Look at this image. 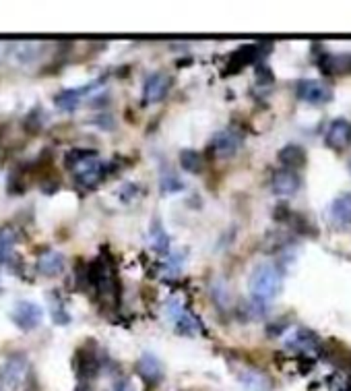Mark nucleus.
<instances>
[{"instance_id":"obj_1","label":"nucleus","mask_w":351,"mask_h":391,"mask_svg":"<svg viewBox=\"0 0 351 391\" xmlns=\"http://www.w3.org/2000/svg\"><path fill=\"white\" fill-rule=\"evenodd\" d=\"M67 168L72 172L79 188H93L104 180L110 164L98 160V151L93 149H72L67 153Z\"/></svg>"},{"instance_id":"obj_12","label":"nucleus","mask_w":351,"mask_h":391,"mask_svg":"<svg viewBox=\"0 0 351 391\" xmlns=\"http://www.w3.org/2000/svg\"><path fill=\"white\" fill-rule=\"evenodd\" d=\"M74 368H77V375L81 379H91L98 375L100 371V358H98V352H89L87 348L79 350L77 352V358H74Z\"/></svg>"},{"instance_id":"obj_18","label":"nucleus","mask_w":351,"mask_h":391,"mask_svg":"<svg viewBox=\"0 0 351 391\" xmlns=\"http://www.w3.org/2000/svg\"><path fill=\"white\" fill-rule=\"evenodd\" d=\"M240 383L244 385L248 391H271L273 383L267 375L258 373V371H252V368H246L238 375Z\"/></svg>"},{"instance_id":"obj_21","label":"nucleus","mask_w":351,"mask_h":391,"mask_svg":"<svg viewBox=\"0 0 351 391\" xmlns=\"http://www.w3.org/2000/svg\"><path fill=\"white\" fill-rule=\"evenodd\" d=\"M180 166L184 172H190V174H199L201 168H203V158L201 153L192 151V149H184L180 153Z\"/></svg>"},{"instance_id":"obj_11","label":"nucleus","mask_w":351,"mask_h":391,"mask_svg":"<svg viewBox=\"0 0 351 391\" xmlns=\"http://www.w3.org/2000/svg\"><path fill=\"white\" fill-rule=\"evenodd\" d=\"M285 344H287L289 348H293V350L314 352L316 348H318V338H316L310 329H306V327H298V329H293V331L287 335Z\"/></svg>"},{"instance_id":"obj_7","label":"nucleus","mask_w":351,"mask_h":391,"mask_svg":"<svg viewBox=\"0 0 351 391\" xmlns=\"http://www.w3.org/2000/svg\"><path fill=\"white\" fill-rule=\"evenodd\" d=\"M242 135L236 131V129H223V131H219L215 137H213V141H211V149L215 151V155H219V158H230V155H234L240 147H242Z\"/></svg>"},{"instance_id":"obj_23","label":"nucleus","mask_w":351,"mask_h":391,"mask_svg":"<svg viewBox=\"0 0 351 391\" xmlns=\"http://www.w3.org/2000/svg\"><path fill=\"white\" fill-rule=\"evenodd\" d=\"M39 44H29V41H25V44H19L17 48H15V54H17V60H21V63H29V60H34L35 54L39 52Z\"/></svg>"},{"instance_id":"obj_10","label":"nucleus","mask_w":351,"mask_h":391,"mask_svg":"<svg viewBox=\"0 0 351 391\" xmlns=\"http://www.w3.org/2000/svg\"><path fill=\"white\" fill-rule=\"evenodd\" d=\"M271 186H273V193L275 195H279V197H291L300 188V177H298V172H291V170H279V172L273 174Z\"/></svg>"},{"instance_id":"obj_20","label":"nucleus","mask_w":351,"mask_h":391,"mask_svg":"<svg viewBox=\"0 0 351 391\" xmlns=\"http://www.w3.org/2000/svg\"><path fill=\"white\" fill-rule=\"evenodd\" d=\"M15 243H17V232L13 226L0 228V263H6L11 259V250Z\"/></svg>"},{"instance_id":"obj_9","label":"nucleus","mask_w":351,"mask_h":391,"mask_svg":"<svg viewBox=\"0 0 351 391\" xmlns=\"http://www.w3.org/2000/svg\"><path fill=\"white\" fill-rule=\"evenodd\" d=\"M324 143L333 149H345L351 143V122L345 118H337L329 124Z\"/></svg>"},{"instance_id":"obj_2","label":"nucleus","mask_w":351,"mask_h":391,"mask_svg":"<svg viewBox=\"0 0 351 391\" xmlns=\"http://www.w3.org/2000/svg\"><path fill=\"white\" fill-rule=\"evenodd\" d=\"M283 286V278L281 271L273 265V263H260L254 267L252 276H250V294L256 302H269L273 300L281 292Z\"/></svg>"},{"instance_id":"obj_24","label":"nucleus","mask_w":351,"mask_h":391,"mask_svg":"<svg viewBox=\"0 0 351 391\" xmlns=\"http://www.w3.org/2000/svg\"><path fill=\"white\" fill-rule=\"evenodd\" d=\"M50 315H52V321L58 323V325H69L70 323L69 311L65 309L62 300H54V302L50 305Z\"/></svg>"},{"instance_id":"obj_15","label":"nucleus","mask_w":351,"mask_h":391,"mask_svg":"<svg viewBox=\"0 0 351 391\" xmlns=\"http://www.w3.org/2000/svg\"><path fill=\"white\" fill-rule=\"evenodd\" d=\"M98 85H100V83H91V85H87V87H77V89H65V91H60V94L54 98V104L60 108V110H74V108L79 106V102H81L87 94H91Z\"/></svg>"},{"instance_id":"obj_26","label":"nucleus","mask_w":351,"mask_h":391,"mask_svg":"<svg viewBox=\"0 0 351 391\" xmlns=\"http://www.w3.org/2000/svg\"><path fill=\"white\" fill-rule=\"evenodd\" d=\"M350 168H351V164H350Z\"/></svg>"},{"instance_id":"obj_4","label":"nucleus","mask_w":351,"mask_h":391,"mask_svg":"<svg viewBox=\"0 0 351 391\" xmlns=\"http://www.w3.org/2000/svg\"><path fill=\"white\" fill-rule=\"evenodd\" d=\"M11 319L13 323L23 329V331H32L35 327L41 325L44 321V309L37 305V302H32V300H19L11 313Z\"/></svg>"},{"instance_id":"obj_5","label":"nucleus","mask_w":351,"mask_h":391,"mask_svg":"<svg viewBox=\"0 0 351 391\" xmlns=\"http://www.w3.org/2000/svg\"><path fill=\"white\" fill-rule=\"evenodd\" d=\"M27 375V358L23 354L8 356L0 366V379L8 390H19Z\"/></svg>"},{"instance_id":"obj_25","label":"nucleus","mask_w":351,"mask_h":391,"mask_svg":"<svg viewBox=\"0 0 351 391\" xmlns=\"http://www.w3.org/2000/svg\"><path fill=\"white\" fill-rule=\"evenodd\" d=\"M215 300L221 302V305L227 302V288L223 286V282H217V284H215Z\"/></svg>"},{"instance_id":"obj_13","label":"nucleus","mask_w":351,"mask_h":391,"mask_svg":"<svg viewBox=\"0 0 351 391\" xmlns=\"http://www.w3.org/2000/svg\"><path fill=\"white\" fill-rule=\"evenodd\" d=\"M258 56H260V46H258V44L242 46L238 52L232 54V60H230V67L225 69V75H234V72H238L240 69L248 67L250 63H254Z\"/></svg>"},{"instance_id":"obj_16","label":"nucleus","mask_w":351,"mask_h":391,"mask_svg":"<svg viewBox=\"0 0 351 391\" xmlns=\"http://www.w3.org/2000/svg\"><path fill=\"white\" fill-rule=\"evenodd\" d=\"M65 269V257L56 250H48L37 259V271L41 276H58Z\"/></svg>"},{"instance_id":"obj_6","label":"nucleus","mask_w":351,"mask_h":391,"mask_svg":"<svg viewBox=\"0 0 351 391\" xmlns=\"http://www.w3.org/2000/svg\"><path fill=\"white\" fill-rule=\"evenodd\" d=\"M170 85H172V79L168 72H153L145 79V85H143V104L149 106V104H157L161 102L168 91H170Z\"/></svg>"},{"instance_id":"obj_8","label":"nucleus","mask_w":351,"mask_h":391,"mask_svg":"<svg viewBox=\"0 0 351 391\" xmlns=\"http://www.w3.org/2000/svg\"><path fill=\"white\" fill-rule=\"evenodd\" d=\"M137 375L147 385H157L164 379V364L153 352H143L137 362Z\"/></svg>"},{"instance_id":"obj_19","label":"nucleus","mask_w":351,"mask_h":391,"mask_svg":"<svg viewBox=\"0 0 351 391\" xmlns=\"http://www.w3.org/2000/svg\"><path fill=\"white\" fill-rule=\"evenodd\" d=\"M331 215L339 224H351V193H343L331 205Z\"/></svg>"},{"instance_id":"obj_17","label":"nucleus","mask_w":351,"mask_h":391,"mask_svg":"<svg viewBox=\"0 0 351 391\" xmlns=\"http://www.w3.org/2000/svg\"><path fill=\"white\" fill-rule=\"evenodd\" d=\"M149 245H151V249L155 252H159V255H168L170 252V236L164 230L159 219H153L151 226H149Z\"/></svg>"},{"instance_id":"obj_22","label":"nucleus","mask_w":351,"mask_h":391,"mask_svg":"<svg viewBox=\"0 0 351 391\" xmlns=\"http://www.w3.org/2000/svg\"><path fill=\"white\" fill-rule=\"evenodd\" d=\"M159 186H161V193H164V195H168V193H178V191L184 188L182 180L176 177L172 170H166V172L161 174V178H159Z\"/></svg>"},{"instance_id":"obj_3","label":"nucleus","mask_w":351,"mask_h":391,"mask_svg":"<svg viewBox=\"0 0 351 391\" xmlns=\"http://www.w3.org/2000/svg\"><path fill=\"white\" fill-rule=\"evenodd\" d=\"M296 94L302 102L312 104V106H322L333 100V89L320 79H304L296 85Z\"/></svg>"},{"instance_id":"obj_14","label":"nucleus","mask_w":351,"mask_h":391,"mask_svg":"<svg viewBox=\"0 0 351 391\" xmlns=\"http://www.w3.org/2000/svg\"><path fill=\"white\" fill-rule=\"evenodd\" d=\"M279 162L283 170L296 172L298 168H302L306 164V151H304V147H300L296 143H289L279 151Z\"/></svg>"}]
</instances>
